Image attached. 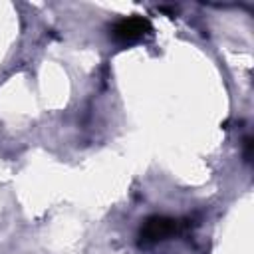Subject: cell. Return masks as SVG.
<instances>
[{"label":"cell","instance_id":"1","mask_svg":"<svg viewBox=\"0 0 254 254\" xmlns=\"http://www.w3.org/2000/svg\"><path fill=\"white\" fill-rule=\"evenodd\" d=\"M179 230V222L169 216H149L139 230V244L149 246L173 236Z\"/></svg>","mask_w":254,"mask_h":254},{"label":"cell","instance_id":"2","mask_svg":"<svg viewBox=\"0 0 254 254\" xmlns=\"http://www.w3.org/2000/svg\"><path fill=\"white\" fill-rule=\"evenodd\" d=\"M151 32V22L143 16H131V18H123L119 20L113 28H111V36L115 42L119 44H133L139 42L141 38H145Z\"/></svg>","mask_w":254,"mask_h":254},{"label":"cell","instance_id":"3","mask_svg":"<svg viewBox=\"0 0 254 254\" xmlns=\"http://www.w3.org/2000/svg\"><path fill=\"white\" fill-rule=\"evenodd\" d=\"M250 149H252V141L246 139L244 141V157H246V161H250Z\"/></svg>","mask_w":254,"mask_h":254}]
</instances>
